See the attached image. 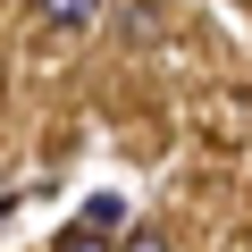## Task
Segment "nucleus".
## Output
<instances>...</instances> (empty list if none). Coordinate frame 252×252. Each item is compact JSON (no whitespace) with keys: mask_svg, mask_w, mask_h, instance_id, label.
<instances>
[{"mask_svg":"<svg viewBox=\"0 0 252 252\" xmlns=\"http://www.w3.org/2000/svg\"><path fill=\"white\" fill-rule=\"evenodd\" d=\"M42 26H51V34H84V26H101V9H93V0H51Z\"/></svg>","mask_w":252,"mask_h":252,"instance_id":"f257e3e1","label":"nucleus"},{"mask_svg":"<svg viewBox=\"0 0 252 252\" xmlns=\"http://www.w3.org/2000/svg\"><path fill=\"white\" fill-rule=\"evenodd\" d=\"M76 219H93L101 235H126V193H93V202H84Z\"/></svg>","mask_w":252,"mask_h":252,"instance_id":"f03ea898","label":"nucleus"},{"mask_svg":"<svg viewBox=\"0 0 252 252\" xmlns=\"http://www.w3.org/2000/svg\"><path fill=\"white\" fill-rule=\"evenodd\" d=\"M51 252H118V235H101L93 219H76V227H67V235H59Z\"/></svg>","mask_w":252,"mask_h":252,"instance_id":"7ed1b4c3","label":"nucleus"},{"mask_svg":"<svg viewBox=\"0 0 252 252\" xmlns=\"http://www.w3.org/2000/svg\"><path fill=\"white\" fill-rule=\"evenodd\" d=\"M118 252H168V235H160V227H126V235H118Z\"/></svg>","mask_w":252,"mask_h":252,"instance_id":"20e7f679","label":"nucleus"}]
</instances>
